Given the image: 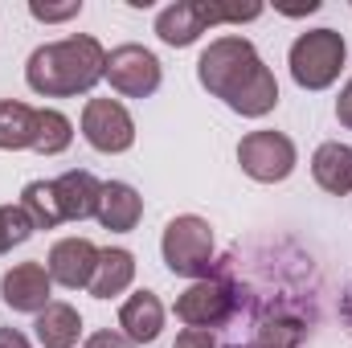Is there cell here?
Instances as JSON below:
<instances>
[{
  "mask_svg": "<svg viewBox=\"0 0 352 348\" xmlns=\"http://www.w3.org/2000/svg\"><path fill=\"white\" fill-rule=\"evenodd\" d=\"M197 83L242 119H263L278 107V83L263 62V54L254 50V41L242 33L213 37L201 50Z\"/></svg>",
  "mask_w": 352,
  "mask_h": 348,
  "instance_id": "6da1fadb",
  "label": "cell"
},
{
  "mask_svg": "<svg viewBox=\"0 0 352 348\" xmlns=\"http://www.w3.org/2000/svg\"><path fill=\"white\" fill-rule=\"evenodd\" d=\"M107 50L90 33H70L62 41L37 45L25 62V83L41 98H78L102 83Z\"/></svg>",
  "mask_w": 352,
  "mask_h": 348,
  "instance_id": "7a4b0ae2",
  "label": "cell"
},
{
  "mask_svg": "<svg viewBox=\"0 0 352 348\" xmlns=\"http://www.w3.org/2000/svg\"><path fill=\"white\" fill-rule=\"evenodd\" d=\"M349 62V41L344 33L336 29H307L291 41V54H287V66H291V78L299 90H328L340 70Z\"/></svg>",
  "mask_w": 352,
  "mask_h": 348,
  "instance_id": "3957f363",
  "label": "cell"
},
{
  "mask_svg": "<svg viewBox=\"0 0 352 348\" xmlns=\"http://www.w3.org/2000/svg\"><path fill=\"white\" fill-rule=\"evenodd\" d=\"M254 17H263V4L230 8V4H213V0H176L156 12V37L173 50H184L213 25H242Z\"/></svg>",
  "mask_w": 352,
  "mask_h": 348,
  "instance_id": "277c9868",
  "label": "cell"
},
{
  "mask_svg": "<svg viewBox=\"0 0 352 348\" xmlns=\"http://www.w3.org/2000/svg\"><path fill=\"white\" fill-rule=\"evenodd\" d=\"M160 254L164 266L180 274V279H205L213 274V230L205 217L197 213H180L164 226V238H160Z\"/></svg>",
  "mask_w": 352,
  "mask_h": 348,
  "instance_id": "5b68a950",
  "label": "cell"
},
{
  "mask_svg": "<svg viewBox=\"0 0 352 348\" xmlns=\"http://www.w3.org/2000/svg\"><path fill=\"white\" fill-rule=\"evenodd\" d=\"M238 164H242V173L250 176V180H258V184H278V180H287V176L295 173L299 152H295L291 135H283L274 127H263V131L242 135Z\"/></svg>",
  "mask_w": 352,
  "mask_h": 348,
  "instance_id": "8992f818",
  "label": "cell"
},
{
  "mask_svg": "<svg viewBox=\"0 0 352 348\" xmlns=\"http://www.w3.org/2000/svg\"><path fill=\"white\" fill-rule=\"evenodd\" d=\"M238 307V295H234V283L226 274H205L197 283H188V291L176 299V320L188 324V328H209L217 332Z\"/></svg>",
  "mask_w": 352,
  "mask_h": 348,
  "instance_id": "52a82bcc",
  "label": "cell"
},
{
  "mask_svg": "<svg viewBox=\"0 0 352 348\" xmlns=\"http://www.w3.org/2000/svg\"><path fill=\"white\" fill-rule=\"evenodd\" d=\"M102 78L123 98H152L164 83V66H160V58L152 50L127 41V45H115L107 54V74Z\"/></svg>",
  "mask_w": 352,
  "mask_h": 348,
  "instance_id": "ba28073f",
  "label": "cell"
},
{
  "mask_svg": "<svg viewBox=\"0 0 352 348\" xmlns=\"http://www.w3.org/2000/svg\"><path fill=\"white\" fill-rule=\"evenodd\" d=\"M82 140L102 156H119L135 144V119L119 98H87L82 107Z\"/></svg>",
  "mask_w": 352,
  "mask_h": 348,
  "instance_id": "9c48e42d",
  "label": "cell"
},
{
  "mask_svg": "<svg viewBox=\"0 0 352 348\" xmlns=\"http://www.w3.org/2000/svg\"><path fill=\"white\" fill-rule=\"evenodd\" d=\"M50 295H54V279H50V270L41 262H16V266H8L0 274V299L12 312L37 316V312H45L54 303Z\"/></svg>",
  "mask_w": 352,
  "mask_h": 348,
  "instance_id": "30bf717a",
  "label": "cell"
},
{
  "mask_svg": "<svg viewBox=\"0 0 352 348\" xmlns=\"http://www.w3.org/2000/svg\"><path fill=\"white\" fill-rule=\"evenodd\" d=\"M94 266H98V246L90 238H62L50 246V259H45V270L58 287L66 291H82L94 279Z\"/></svg>",
  "mask_w": 352,
  "mask_h": 348,
  "instance_id": "8fae6325",
  "label": "cell"
},
{
  "mask_svg": "<svg viewBox=\"0 0 352 348\" xmlns=\"http://www.w3.org/2000/svg\"><path fill=\"white\" fill-rule=\"evenodd\" d=\"M54 197L62 209V221H87L98 213V197H102V180L87 168H70L54 180Z\"/></svg>",
  "mask_w": 352,
  "mask_h": 348,
  "instance_id": "7c38bea8",
  "label": "cell"
},
{
  "mask_svg": "<svg viewBox=\"0 0 352 348\" xmlns=\"http://www.w3.org/2000/svg\"><path fill=\"white\" fill-rule=\"evenodd\" d=\"M94 217H98L102 230H111V234H127V230H135L140 217H144V197H140L127 180H107Z\"/></svg>",
  "mask_w": 352,
  "mask_h": 348,
  "instance_id": "4fadbf2b",
  "label": "cell"
},
{
  "mask_svg": "<svg viewBox=\"0 0 352 348\" xmlns=\"http://www.w3.org/2000/svg\"><path fill=\"white\" fill-rule=\"evenodd\" d=\"M119 328L131 345H152L164 328V303L156 291H135L119 307Z\"/></svg>",
  "mask_w": 352,
  "mask_h": 348,
  "instance_id": "5bb4252c",
  "label": "cell"
},
{
  "mask_svg": "<svg viewBox=\"0 0 352 348\" xmlns=\"http://www.w3.org/2000/svg\"><path fill=\"white\" fill-rule=\"evenodd\" d=\"M311 176H316V184H320L324 193L349 197L352 193V148L340 144V140L320 144L316 156H311Z\"/></svg>",
  "mask_w": 352,
  "mask_h": 348,
  "instance_id": "9a60e30c",
  "label": "cell"
},
{
  "mask_svg": "<svg viewBox=\"0 0 352 348\" xmlns=\"http://www.w3.org/2000/svg\"><path fill=\"white\" fill-rule=\"evenodd\" d=\"M131 283H135V254L131 250H123V246L98 250V266H94V279H90V287H87L94 299H115Z\"/></svg>",
  "mask_w": 352,
  "mask_h": 348,
  "instance_id": "2e32d148",
  "label": "cell"
},
{
  "mask_svg": "<svg viewBox=\"0 0 352 348\" xmlns=\"http://www.w3.org/2000/svg\"><path fill=\"white\" fill-rule=\"evenodd\" d=\"M33 328H37L41 348H74L78 345V336H82V316H78L74 303L54 299L45 312L33 316Z\"/></svg>",
  "mask_w": 352,
  "mask_h": 348,
  "instance_id": "e0dca14e",
  "label": "cell"
},
{
  "mask_svg": "<svg viewBox=\"0 0 352 348\" xmlns=\"http://www.w3.org/2000/svg\"><path fill=\"white\" fill-rule=\"evenodd\" d=\"M37 135V111L21 98H0V152H25Z\"/></svg>",
  "mask_w": 352,
  "mask_h": 348,
  "instance_id": "ac0fdd59",
  "label": "cell"
},
{
  "mask_svg": "<svg viewBox=\"0 0 352 348\" xmlns=\"http://www.w3.org/2000/svg\"><path fill=\"white\" fill-rule=\"evenodd\" d=\"M74 144V123L54 111V107H41L37 111V135H33V152L37 156H62L66 148Z\"/></svg>",
  "mask_w": 352,
  "mask_h": 348,
  "instance_id": "d6986e66",
  "label": "cell"
},
{
  "mask_svg": "<svg viewBox=\"0 0 352 348\" xmlns=\"http://www.w3.org/2000/svg\"><path fill=\"white\" fill-rule=\"evenodd\" d=\"M16 205L29 213V221H33L37 230L62 226V209H58V197H54V180H29V184L21 188V201H16Z\"/></svg>",
  "mask_w": 352,
  "mask_h": 348,
  "instance_id": "ffe728a7",
  "label": "cell"
},
{
  "mask_svg": "<svg viewBox=\"0 0 352 348\" xmlns=\"http://www.w3.org/2000/svg\"><path fill=\"white\" fill-rule=\"evenodd\" d=\"M33 221L21 205H0V254H12L16 246H25L33 238Z\"/></svg>",
  "mask_w": 352,
  "mask_h": 348,
  "instance_id": "44dd1931",
  "label": "cell"
},
{
  "mask_svg": "<svg viewBox=\"0 0 352 348\" xmlns=\"http://www.w3.org/2000/svg\"><path fill=\"white\" fill-rule=\"evenodd\" d=\"M307 336V328L299 320H266L254 332V345H270V348H299Z\"/></svg>",
  "mask_w": 352,
  "mask_h": 348,
  "instance_id": "7402d4cb",
  "label": "cell"
},
{
  "mask_svg": "<svg viewBox=\"0 0 352 348\" xmlns=\"http://www.w3.org/2000/svg\"><path fill=\"white\" fill-rule=\"evenodd\" d=\"M82 12V0H66V4H41V0H29V17L33 21H45V25H58V21H70Z\"/></svg>",
  "mask_w": 352,
  "mask_h": 348,
  "instance_id": "603a6c76",
  "label": "cell"
},
{
  "mask_svg": "<svg viewBox=\"0 0 352 348\" xmlns=\"http://www.w3.org/2000/svg\"><path fill=\"white\" fill-rule=\"evenodd\" d=\"M173 348H217V332H209V328H184Z\"/></svg>",
  "mask_w": 352,
  "mask_h": 348,
  "instance_id": "cb8c5ba5",
  "label": "cell"
},
{
  "mask_svg": "<svg viewBox=\"0 0 352 348\" xmlns=\"http://www.w3.org/2000/svg\"><path fill=\"white\" fill-rule=\"evenodd\" d=\"M87 348H140V345H131L123 332H90Z\"/></svg>",
  "mask_w": 352,
  "mask_h": 348,
  "instance_id": "d4e9b609",
  "label": "cell"
},
{
  "mask_svg": "<svg viewBox=\"0 0 352 348\" xmlns=\"http://www.w3.org/2000/svg\"><path fill=\"white\" fill-rule=\"evenodd\" d=\"M336 119H340V127H349L352 131V78L344 83L340 98H336Z\"/></svg>",
  "mask_w": 352,
  "mask_h": 348,
  "instance_id": "484cf974",
  "label": "cell"
},
{
  "mask_svg": "<svg viewBox=\"0 0 352 348\" xmlns=\"http://www.w3.org/2000/svg\"><path fill=\"white\" fill-rule=\"evenodd\" d=\"M0 348H33V345H29L25 332H16V328H0Z\"/></svg>",
  "mask_w": 352,
  "mask_h": 348,
  "instance_id": "4316f807",
  "label": "cell"
},
{
  "mask_svg": "<svg viewBox=\"0 0 352 348\" xmlns=\"http://www.w3.org/2000/svg\"><path fill=\"white\" fill-rule=\"evenodd\" d=\"M250 348H270V345H250Z\"/></svg>",
  "mask_w": 352,
  "mask_h": 348,
  "instance_id": "83f0119b",
  "label": "cell"
},
{
  "mask_svg": "<svg viewBox=\"0 0 352 348\" xmlns=\"http://www.w3.org/2000/svg\"><path fill=\"white\" fill-rule=\"evenodd\" d=\"M230 348H246V345H230Z\"/></svg>",
  "mask_w": 352,
  "mask_h": 348,
  "instance_id": "f1b7e54d",
  "label": "cell"
}]
</instances>
